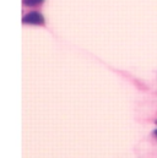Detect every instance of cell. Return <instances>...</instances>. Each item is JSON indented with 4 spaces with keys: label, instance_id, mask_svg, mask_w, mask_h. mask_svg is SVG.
Returning a JSON list of instances; mask_svg holds the SVG:
<instances>
[{
    "label": "cell",
    "instance_id": "6da1fadb",
    "mask_svg": "<svg viewBox=\"0 0 157 158\" xmlns=\"http://www.w3.org/2000/svg\"><path fill=\"white\" fill-rule=\"evenodd\" d=\"M22 22L26 23V25L40 26V25H44V17H43L42 14H39L37 11H33V12H30V14L25 15L23 19H22Z\"/></svg>",
    "mask_w": 157,
    "mask_h": 158
},
{
    "label": "cell",
    "instance_id": "7a4b0ae2",
    "mask_svg": "<svg viewBox=\"0 0 157 158\" xmlns=\"http://www.w3.org/2000/svg\"><path fill=\"white\" fill-rule=\"evenodd\" d=\"M23 5L26 6H36V5H39L43 2V0H22Z\"/></svg>",
    "mask_w": 157,
    "mask_h": 158
},
{
    "label": "cell",
    "instance_id": "3957f363",
    "mask_svg": "<svg viewBox=\"0 0 157 158\" xmlns=\"http://www.w3.org/2000/svg\"><path fill=\"white\" fill-rule=\"evenodd\" d=\"M154 135H155V136H156V137H157V129H156V130H155V131H154Z\"/></svg>",
    "mask_w": 157,
    "mask_h": 158
},
{
    "label": "cell",
    "instance_id": "277c9868",
    "mask_svg": "<svg viewBox=\"0 0 157 158\" xmlns=\"http://www.w3.org/2000/svg\"><path fill=\"white\" fill-rule=\"evenodd\" d=\"M156 124H157V120H156Z\"/></svg>",
    "mask_w": 157,
    "mask_h": 158
}]
</instances>
